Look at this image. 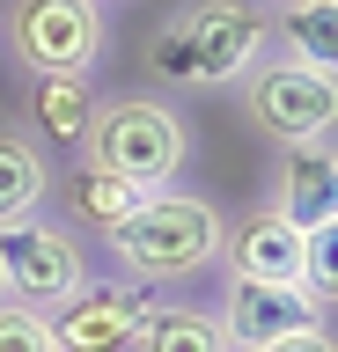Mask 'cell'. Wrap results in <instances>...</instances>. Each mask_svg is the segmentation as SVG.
<instances>
[{"label": "cell", "instance_id": "7a4b0ae2", "mask_svg": "<svg viewBox=\"0 0 338 352\" xmlns=\"http://www.w3.org/2000/svg\"><path fill=\"white\" fill-rule=\"evenodd\" d=\"M221 228H228V213L206 191L169 184V191H147L103 235V257H111L118 279L162 294V286H191V279H206L221 264Z\"/></svg>", "mask_w": 338, "mask_h": 352}, {"label": "cell", "instance_id": "ba28073f", "mask_svg": "<svg viewBox=\"0 0 338 352\" xmlns=\"http://www.w3.org/2000/svg\"><path fill=\"white\" fill-rule=\"evenodd\" d=\"M147 286H133V279H103L96 272L81 294H67V301L52 308V338H59V352H125L133 345V330H140V316H147Z\"/></svg>", "mask_w": 338, "mask_h": 352}, {"label": "cell", "instance_id": "2e32d148", "mask_svg": "<svg viewBox=\"0 0 338 352\" xmlns=\"http://www.w3.org/2000/svg\"><path fill=\"white\" fill-rule=\"evenodd\" d=\"M302 294H309L324 316L338 308V220L302 235Z\"/></svg>", "mask_w": 338, "mask_h": 352}, {"label": "cell", "instance_id": "9a60e30c", "mask_svg": "<svg viewBox=\"0 0 338 352\" xmlns=\"http://www.w3.org/2000/svg\"><path fill=\"white\" fill-rule=\"evenodd\" d=\"M272 44L287 59H309L324 74H338V0H294L272 8Z\"/></svg>", "mask_w": 338, "mask_h": 352}, {"label": "cell", "instance_id": "6da1fadb", "mask_svg": "<svg viewBox=\"0 0 338 352\" xmlns=\"http://www.w3.org/2000/svg\"><path fill=\"white\" fill-rule=\"evenodd\" d=\"M272 52V0H177L147 30L140 66L162 96H221Z\"/></svg>", "mask_w": 338, "mask_h": 352}, {"label": "cell", "instance_id": "ac0fdd59", "mask_svg": "<svg viewBox=\"0 0 338 352\" xmlns=\"http://www.w3.org/2000/svg\"><path fill=\"white\" fill-rule=\"evenodd\" d=\"M265 352H338V330L316 323V330H294V338H279V345H265Z\"/></svg>", "mask_w": 338, "mask_h": 352}, {"label": "cell", "instance_id": "30bf717a", "mask_svg": "<svg viewBox=\"0 0 338 352\" xmlns=\"http://www.w3.org/2000/svg\"><path fill=\"white\" fill-rule=\"evenodd\" d=\"M221 338L228 352H265L294 330H316L324 323V308L302 294V286H221Z\"/></svg>", "mask_w": 338, "mask_h": 352}, {"label": "cell", "instance_id": "52a82bcc", "mask_svg": "<svg viewBox=\"0 0 338 352\" xmlns=\"http://www.w3.org/2000/svg\"><path fill=\"white\" fill-rule=\"evenodd\" d=\"M221 286H302V228L257 198L221 228Z\"/></svg>", "mask_w": 338, "mask_h": 352}, {"label": "cell", "instance_id": "e0dca14e", "mask_svg": "<svg viewBox=\"0 0 338 352\" xmlns=\"http://www.w3.org/2000/svg\"><path fill=\"white\" fill-rule=\"evenodd\" d=\"M0 352H59L52 316L30 301H0Z\"/></svg>", "mask_w": 338, "mask_h": 352}, {"label": "cell", "instance_id": "8992f818", "mask_svg": "<svg viewBox=\"0 0 338 352\" xmlns=\"http://www.w3.org/2000/svg\"><path fill=\"white\" fill-rule=\"evenodd\" d=\"M89 279H96V250H89V235H74L67 220L30 213V220L0 228V301H30V308L52 316Z\"/></svg>", "mask_w": 338, "mask_h": 352}, {"label": "cell", "instance_id": "7c38bea8", "mask_svg": "<svg viewBox=\"0 0 338 352\" xmlns=\"http://www.w3.org/2000/svg\"><path fill=\"white\" fill-rule=\"evenodd\" d=\"M52 184H59V169H52L45 140L30 125H0V228L52 213Z\"/></svg>", "mask_w": 338, "mask_h": 352}, {"label": "cell", "instance_id": "5bb4252c", "mask_svg": "<svg viewBox=\"0 0 338 352\" xmlns=\"http://www.w3.org/2000/svg\"><path fill=\"white\" fill-rule=\"evenodd\" d=\"M125 352H228V338H221V316L199 301H147Z\"/></svg>", "mask_w": 338, "mask_h": 352}, {"label": "cell", "instance_id": "8fae6325", "mask_svg": "<svg viewBox=\"0 0 338 352\" xmlns=\"http://www.w3.org/2000/svg\"><path fill=\"white\" fill-rule=\"evenodd\" d=\"M52 198H59V220H67L74 235H96V242H103L147 191H140L133 176H111V169H96V162H81V154H74V169H59Z\"/></svg>", "mask_w": 338, "mask_h": 352}, {"label": "cell", "instance_id": "277c9868", "mask_svg": "<svg viewBox=\"0 0 338 352\" xmlns=\"http://www.w3.org/2000/svg\"><path fill=\"white\" fill-rule=\"evenodd\" d=\"M228 96L243 110V125L257 132V140H272V147L338 140V74H324V66H309V59H287L279 44H272Z\"/></svg>", "mask_w": 338, "mask_h": 352}, {"label": "cell", "instance_id": "3957f363", "mask_svg": "<svg viewBox=\"0 0 338 352\" xmlns=\"http://www.w3.org/2000/svg\"><path fill=\"white\" fill-rule=\"evenodd\" d=\"M74 154L111 176H133L140 191H169L199 162V132L162 88H118V96H96V118Z\"/></svg>", "mask_w": 338, "mask_h": 352}, {"label": "cell", "instance_id": "4fadbf2b", "mask_svg": "<svg viewBox=\"0 0 338 352\" xmlns=\"http://www.w3.org/2000/svg\"><path fill=\"white\" fill-rule=\"evenodd\" d=\"M23 118H30L37 140L81 147V132H89V118H96V74H45V81H30Z\"/></svg>", "mask_w": 338, "mask_h": 352}, {"label": "cell", "instance_id": "d6986e66", "mask_svg": "<svg viewBox=\"0 0 338 352\" xmlns=\"http://www.w3.org/2000/svg\"><path fill=\"white\" fill-rule=\"evenodd\" d=\"M272 8H294V0H272Z\"/></svg>", "mask_w": 338, "mask_h": 352}, {"label": "cell", "instance_id": "5b68a950", "mask_svg": "<svg viewBox=\"0 0 338 352\" xmlns=\"http://www.w3.org/2000/svg\"><path fill=\"white\" fill-rule=\"evenodd\" d=\"M111 44L103 0H8L0 8V52L23 66L30 81L45 74H96Z\"/></svg>", "mask_w": 338, "mask_h": 352}, {"label": "cell", "instance_id": "9c48e42d", "mask_svg": "<svg viewBox=\"0 0 338 352\" xmlns=\"http://www.w3.org/2000/svg\"><path fill=\"white\" fill-rule=\"evenodd\" d=\"M265 206L279 220H294L302 235H309V228H331V220H338V140H316V147H272Z\"/></svg>", "mask_w": 338, "mask_h": 352}]
</instances>
